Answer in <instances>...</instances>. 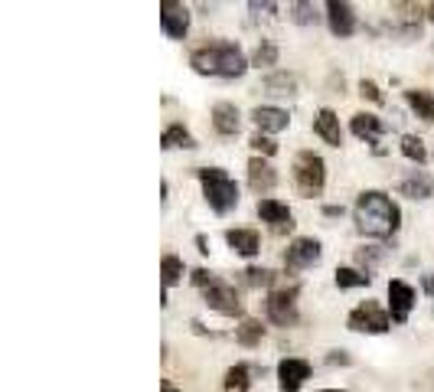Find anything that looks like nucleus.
<instances>
[{"label":"nucleus","mask_w":434,"mask_h":392,"mask_svg":"<svg viewBox=\"0 0 434 392\" xmlns=\"http://www.w3.org/2000/svg\"><path fill=\"white\" fill-rule=\"evenodd\" d=\"M405 98H408V105L415 108L418 118L434 121V95H431V92H425V88H408Z\"/></svg>","instance_id":"nucleus-21"},{"label":"nucleus","mask_w":434,"mask_h":392,"mask_svg":"<svg viewBox=\"0 0 434 392\" xmlns=\"http://www.w3.org/2000/svg\"><path fill=\"white\" fill-rule=\"evenodd\" d=\"M161 27L167 36L183 39L189 29V10L183 4H173V0H163L161 4Z\"/></svg>","instance_id":"nucleus-10"},{"label":"nucleus","mask_w":434,"mask_h":392,"mask_svg":"<svg viewBox=\"0 0 434 392\" xmlns=\"http://www.w3.org/2000/svg\"><path fill=\"white\" fill-rule=\"evenodd\" d=\"M252 121L258 125V131H262V134H274V131H284L291 118H287V111H284V108L258 105L255 111H252Z\"/></svg>","instance_id":"nucleus-14"},{"label":"nucleus","mask_w":434,"mask_h":392,"mask_svg":"<svg viewBox=\"0 0 434 392\" xmlns=\"http://www.w3.org/2000/svg\"><path fill=\"white\" fill-rule=\"evenodd\" d=\"M349 330H359V334H386L388 314L376 301H362V304L353 307V314H349Z\"/></svg>","instance_id":"nucleus-5"},{"label":"nucleus","mask_w":434,"mask_h":392,"mask_svg":"<svg viewBox=\"0 0 434 392\" xmlns=\"http://www.w3.org/2000/svg\"><path fill=\"white\" fill-rule=\"evenodd\" d=\"M248 10H255V13H258V10H268V13H274L278 7H274V4H258V0H252V4H248Z\"/></svg>","instance_id":"nucleus-36"},{"label":"nucleus","mask_w":434,"mask_h":392,"mask_svg":"<svg viewBox=\"0 0 434 392\" xmlns=\"http://www.w3.org/2000/svg\"><path fill=\"white\" fill-rule=\"evenodd\" d=\"M199 173V180H203V193H206V203L212 206V212L219 216H226L238 206V187L236 180L229 177L226 170H219V167H203Z\"/></svg>","instance_id":"nucleus-3"},{"label":"nucleus","mask_w":434,"mask_h":392,"mask_svg":"<svg viewBox=\"0 0 434 392\" xmlns=\"http://www.w3.org/2000/svg\"><path fill=\"white\" fill-rule=\"evenodd\" d=\"M415 307V291L405 281H388V311H392V320L395 324H405L408 314Z\"/></svg>","instance_id":"nucleus-9"},{"label":"nucleus","mask_w":434,"mask_h":392,"mask_svg":"<svg viewBox=\"0 0 434 392\" xmlns=\"http://www.w3.org/2000/svg\"><path fill=\"white\" fill-rule=\"evenodd\" d=\"M349 128H353V134H356V137H362L366 144H376V141H379V134L386 131L382 118H376V115H353Z\"/></svg>","instance_id":"nucleus-19"},{"label":"nucleus","mask_w":434,"mask_h":392,"mask_svg":"<svg viewBox=\"0 0 434 392\" xmlns=\"http://www.w3.org/2000/svg\"><path fill=\"white\" fill-rule=\"evenodd\" d=\"M216 281H219V278H212L206 268H196V271H193V285H196V288H212Z\"/></svg>","instance_id":"nucleus-35"},{"label":"nucleus","mask_w":434,"mask_h":392,"mask_svg":"<svg viewBox=\"0 0 434 392\" xmlns=\"http://www.w3.org/2000/svg\"><path fill=\"white\" fill-rule=\"evenodd\" d=\"M323 392H340V389H323Z\"/></svg>","instance_id":"nucleus-40"},{"label":"nucleus","mask_w":434,"mask_h":392,"mask_svg":"<svg viewBox=\"0 0 434 392\" xmlns=\"http://www.w3.org/2000/svg\"><path fill=\"white\" fill-rule=\"evenodd\" d=\"M271 281H274V275L268 268H245L242 271V285H248V288H268Z\"/></svg>","instance_id":"nucleus-29"},{"label":"nucleus","mask_w":434,"mask_h":392,"mask_svg":"<svg viewBox=\"0 0 434 392\" xmlns=\"http://www.w3.org/2000/svg\"><path fill=\"white\" fill-rule=\"evenodd\" d=\"M313 131L320 134L327 144H333V147H340L343 144V128H340V118H337L333 108H320V111H317V118H313Z\"/></svg>","instance_id":"nucleus-15"},{"label":"nucleus","mask_w":434,"mask_h":392,"mask_svg":"<svg viewBox=\"0 0 434 392\" xmlns=\"http://www.w3.org/2000/svg\"><path fill=\"white\" fill-rule=\"evenodd\" d=\"M161 271H163V288H170V285H177L179 278H183V262H179L177 255H163Z\"/></svg>","instance_id":"nucleus-28"},{"label":"nucleus","mask_w":434,"mask_h":392,"mask_svg":"<svg viewBox=\"0 0 434 392\" xmlns=\"http://www.w3.org/2000/svg\"><path fill=\"white\" fill-rule=\"evenodd\" d=\"M421 288H425L428 295H434V275H425V278H421Z\"/></svg>","instance_id":"nucleus-37"},{"label":"nucleus","mask_w":434,"mask_h":392,"mask_svg":"<svg viewBox=\"0 0 434 392\" xmlns=\"http://www.w3.org/2000/svg\"><path fill=\"white\" fill-rule=\"evenodd\" d=\"M294 180H297V190L304 196H320L323 183H327V163H323V157H317L313 151H301L297 161H294Z\"/></svg>","instance_id":"nucleus-4"},{"label":"nucleus","mask_w":434,"mask_h":392,"mask_svg":"<svg viewBox=\"0 0 434 392\" xmlns=\"http://www.w3.org/2000/svg\"><path fill=\"white\" fill-rule=\"evenodd\" d=\"M379 259H382V249H359L356 252V262L362 265V271H366L369 278H372V268L379 265Z\"/></svg>","instance_id":"nucleus-32"},{"label":"nucleus","mask_w":434,"mask_h":392,"mask_svg":"<svg viewBox=\"0 0 434 392\" xmlns=\"http://www.w3.org/2000/svg\"><path fill=\"white\" fill-rule=\"evenodd\" d=\"M353 219H356V229L369 239H388L398 232V222H402V212L386 193L379 190H366L359 193L356 210H353Z\"/></svg>","instance_id":"nucleus-1"},{"label":"nucleus","mask_w":434,"mask_h":392,"mask_svg":"<svg viewBox=\"0 0 434 392\" xmlns=\"http://www.w3.org/2000/svg\"><path fill=\"white\" fill-rule=\"evenodd\" d=\"M212 128H216L219 134H226V137L238 134V128H242V115H238V108L232 105V102H219V105L212 108Z\"/></svg>","instance_id":"nucleus-16"},{"label":"nucleus","mask_w":434,"mask_h":392,"mask_svg":"<svg viewBox=\"0 0 434 392\" xmlns=\"http://www.w3.org/2000/svg\"><path fill=\"white\" fill-rule=\"evenodd\" d=\"M307 376H311V363L307 360H281L278 363V386H281V392H301Z\"/></svg>","instance_id":"nucleus-11"},{"label":"nucleus","mask_w":434,"mask_h":392,"mask_svg":"<svg viewBox=\"0 0 434 392\" xmlns=\"http://www.w3.org/2000/svg\"><path fill=\"white\" fill-rule=\"evenodd\" d=\"M278 183V173H274V167L268 161H262V157H252L248 161V187L258 193H268Z\"/></svg>","instance_id":"nucleus-17"},{"label":"nucleus","mask_w":434,"mask_h":392,"mask_svg":"<svg viewBox=\"0 0 434 392\" xmlns=\"http://www.w3.org/2000/svg\"><path fill=\"white\" fill-rule=\"evenodd\" d=\"M359 95L369 98V102H382V92H379V86H376V82H369V79H362V82H359Z\"/></svg>","instance_id":"nucleus-34"},{"label":"nucleus","mask_w":434,"mask_h":392,"mask_svg":"<svg viewBox=\"0 0 434 392\" xmlns=\"http://www.w3.org/2000/svg\"><path fill=\"white\" fill-rule=\"evenodd\" d=\"M268 320H274L278 327H291L297 320V307H294V291H271L264 301Z\"/></svg>","instance_id":"nucleus-7"},{"label":"nucleus","mask_w":434,"mask_h":392,"mask_svg":"<svg viewBox=\"0 0 434 392\" xmlns=\"http://www.w3.org/2000/svg\"><path fill=\"white\" fill-rule=\"evenodd\" d=\"M264 337V327L258 324V320H242V327L236 330V340L242 346H258Z\"/></svg>","instance_id":"nucleus-24"},{"label":"nucleus","mask_w":434,"mask_h":392,"mask_svg":"<svg viewBox=\"0 0 434 392\" xmlns=\"http://www.w3.org/2000/svg\"><path fill=\"white\" fill-rule=\"evenodd\" d=\"M291 17L294 23L311 27V23H317V10H313V4H291Z\"/></svg>","instance_id":"nucleus-31"},{"label":"nucleus","mask_w":434,"mask_h":392,"mask_svg":"<svg viewBox=\"0 0 434 392\" xmlns=\"http://www.w3.org/2000/svg\"><path fill=\"white\" fill-rule=\"evenodd\" d=\"M161 392H177V386H173V383H167V379H163V383H161Z\"/></svg>","instance_id":"nucleus-38"},{"label":"nucleus","mask_w":434,"mask_h":392,"mask_svg":"<svg viewBox=\"0 0 434 392\" xmlns=\"http://www.w3.org/2000/svg\"><path fill=\"white\" fill-rule=\"evenodd\" d=\"M402 154H405L408 161L425 163V157H428L425 141H421V137H415V134H405V137H402Z\"/></svg>","instance_id":"nucleus-27"},{"label":"nucleus","mask_w":434,"mask_h":392,"mask_svg":"<svg viewBox=\"0 0 434 392\" xmlns=\"http://www.w3.org/2000/svg\"><path fill=\"white\" fill-rule=\"evenodd\" d=\"M206 304L212 307V311H219V314H226V317L242 314V301H238L236 288L226 285V281H216L212 288H206Z\"/></svg>","instance_id":"nucleus-8"},{"label":"nucleus","mask_w":434,"mask_h":392,"mask_svg":"<svg viewBox=\"0 0 434 392\" xmlns=\"http://www.w3.org/2000/svg\"><path fill=\"white\" fill-rule=\"evenodd\" d=\"M193 69L199 76H219V79H238L248 69L245 53L236 46V43H212V46H203L189 56Z\"/></svg>","instance_id":"nucleus-2"},{"label":"nucleus","mask_w":434,"mask_h":392,"mask_svg":"<svg viewBox=\"0 0 434 392\" xmlns=\"http://www.w3.org/2000/svg\"><path fill=\"white\" fill-rule=\"evenodd\" d=\"M327 23H330L333 36H340V39L356 33V13H353L349 4H340V0H330V4H327Z\"/></svg>","instance_id":"nucleus-12"},{"label":"nucleus","mask_w":434,"mask_h":392,"mask_svg":"<svg viewBox=\"0 0 434 392\" xmlns=\"http://www.w3.org/2000/svg\"><path fill=\"white\" fill-rule=\"evenodd\" d=\"M248 144H252V151L264 154V157H271V154H278V144H274L271 137H268V134H262V131H258V134H252V141H248Z\"/></svg>","instance_id":"nucleus-33"},{"label":"nucleus","mask_w":434,"mask_h":392,"mask_svg":"<svg viewBox=\"0 0 434 392\" xmlns=\"http://www.w3.org/2000/svg\"><path fill=\"white\" fill-rule=\"evenodd\" d=\"M369 275L356 268H337V288H366Z\"/></svg>","instance_id":"nucleus-26"},{"label":"nucleus","mask_w":434,"mask_h":392,"mask_svg":"<svg viewBox=\"0 0 434 392\" xmlns=\"http://www.w3.org/2000/svg\"><path fill=\"white\" fill-rule=\"evenodd\" d=\"M258 216H262L264 222H271L274 232H284V229H291L294 226L291 210H287L284 203H278V200H262L258 203Z\"/></svg>","instance_id":"nucleus-18"},{"label":"nucleus","mask_w":434,"mask_h":392,"mask_svg":"<svg viewBox=\"0 0 434 392\" xmlns=\"http://www.w3.org/2000/svg\"><path fill=\"white\" fill-rule=\"evenodd\" d=\"M262 86L271 92V95H294V88H297V79L291 72H271V76L262 79Z\"/></svg>","instance_id":"nucleus-22"},{"label":"nucleus","mask_w":434,"mask_h":392,"mask_svg":"<svg viewBox=\"0 0 434 392\" xmlns=\"http://www.w3.org/2000/svg\"><path fill=\"white\" fill-rule=\"evenodd\" d=\"M161 147L163 151H170V147H196V141H193V134L183 125H170L161 137Z\"/></svg>","instance_id":"nucleus-23"},{"label":"nucleus","mask_w":434,"mask_h":392,"mask_svg":"<svg viewBox=\"0 0 434 392\" xmlns=\"http://www.w3.org/2000/svg\"><path fill=\"white\" fill-rule=\"evenodd\" d=\"M274 62H278V46L271 39H262L255 49V66H274Z\"/></svg>","instance_id":"nucleus-30"},{"label":"nucleus","mask_w":434,"mask_h":392,"mask_svg":"<svg viewBox=\"0 0 434 392\" xmlns=\"http://www.w3.org/2000/svg\"><path fill=\"white\" fill-rule=\"evenodd\" d=\"M402 196H412V200H428L434 196V177L428 170H408L398 183Z\"/></svg>","instance_id":"nucleus-13"},{"label":"nucleus","mask_w":434,"mask_h":392,"mask_svg":"<svg viewBox=\"0 0 434 392\" xmlns=\"http://www.w3.org/2000/svg\"><path fill=\"white\" fill-rule=\"evenodd\" d=\"M226 242L238 252V255H245V259L258 255V232L255 229H229Z\"/></svg>","instance_id":"nucleus-20"},{"label":"nucleus","mask_w":434,"mask_h":392,"mask_svg":"<svg viewBox=\"0 0 434 392\" xmlns=\"http://www.w3.org/2000/svg\"><path fill=\"white\" fill-rule=\"evenodd\" d=\"M425 10H428V20H434V4H428Z\"/></svg>","instance_id":"nucleus-39"},{"label":"nucleus","mask_w":434,"mask_h":392,"mask_svg":"<svg viewBox=\"0 0 434 392\" xmlns=\"http://www.w3.org/2000/svg\"><path fill=\"white\" fill-rule=\"evenodd\" d=\"M248 366H232V370H229L226 373V389L229 392H248V386H252V379H248Z\"/></svg>","instance_id":"nucleus-25"},{"label":"nucleus","mask_w":434,"mask_h":392,"mask_svg":"<svg viewBox=\"0 0 434 392\" xmlns=\"http://www.w3.org/2000/svg\"><path fill=\"white\" fill-rule=\"evenodd\" d=\"M320 262V242L317 239H294L284 252V265L291 271H301V268H311Z\"/></svg>","instance_id":"nucleus-6"}]
</instances>
